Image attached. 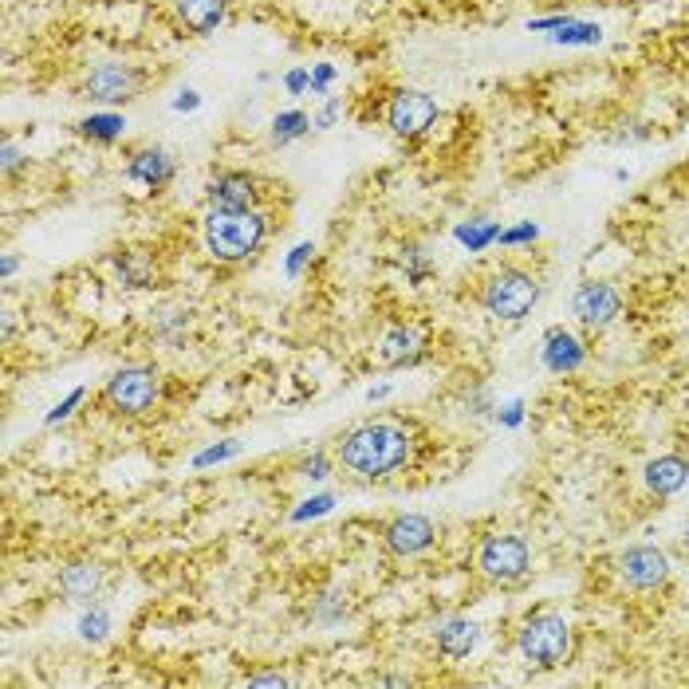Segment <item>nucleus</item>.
Instances as JSON below:
<instances>
[{
    "label": "nucleus",
    "mask_w": 689,
    "mask_h": 689,
    "mask_svg": "<svg viewBox=\"0 0 689 689\" xmlns=\"http://www.w3.org/2000/svg\"><path fill=\"white\" fill-rule=\"evenodd\" d=\"M571 312H575V319H579L583 327L603 331V327H611V323L623 315V296H619L611 284H595V280H587V284H579V288H575Z\"/></svg>",
    "instance_id": "11"
},
{
    "label": "nucleus",
    "mask_w": 689,
    "mask_h": 689,
    "mask_svg": "<svg viewBox=\"0 0 689 689\" xmlns=\"http://www.w3.org/2000/svg\"><path fill=\"white\" fill-rule=\"evenodd\" d=\"M544 363H548V371H556V375L575 371V367L583 363L579 339H575L571 331H564V327H552V331L544 335Z\"/></svg>",
    "instance_id": "18"
},
{
    "label": "nucleus",
    "mask_w": 689,
    "mask_h": 689,
    "mask_svg": "<svg viewBox=\"0 0 689 689\" xmlns=\"http://www.w3.org/2000/svg\"><path fill=\"white\" fill-rule=\"evenodd\" d=\"M308 256H312V245H300V249L292 252V260H288V272H292V276H296V272H300V264H304V260H308Z\"/></svg>",
    "instance_id": "37"
},
{
    "label": "nucleus",
    "mask_w": 689,
    "mask_h": 689,
    "mask_svg": "<svg viewBox=\"0 0 689 689\" xmlns=\"http://www.w3.org/2000/svg\"><path fill=\"white\" fill-rule=\"evenodd\" d=\"M536 233H540V229L528 221V225H516V229L501 233V241H504V245H524V241H536Z\"/></svg>",
    "instance_id": "30"
},
{
    "label": "nucleus",
    "mask_w": 689,
    "mask_h": 689,
    "mask_svg": "<svg viewBox=\"0 0 689 689\" xmlns=\"http://www.w3.org/2000/svg\"><path fill=\"white\" fill-rule=\"evenodd\" d=\"M79 402H83V390H71V394H67V402H60V406L48 414V422H63V418H67V414H71Z\"/></svg>",
    "instance_id": "33"
},
{
    "label": "nucleus",
    "mask_w": 689,
    "mask_h": 689,
    "mask_svg": "<svg viewBox=\"0 0 689 689\" xmlns=\"http://www.w3.org/2000/svg\"><path fill=\"white\" fill-rule=\"evenodd\" d=\"M162 398V375L146 363H130L119 367L115 375L103 382V406L115 418H142L158 406Z\"/></svg>",
    "instance_id": "4"
},
{
    "label": "nucleus",
    "mask_w": 689,
    "mask_h": 689,
    "mask_svg": "<svg viewBox=\"0 0 689 689\" xmlns=\"http://www.w3.org/2000/svg\"><path fill=\"white\" fill-rule=\"evenodd\" d=\"M252 686H288V678L284 674H256V678H249Z\"/></svg>",
    "instance_id": "38"
},
{
    "label": "nucleus",
    "mask_w": 689,
    "mask_h": 689,
    "mask_svg": "<svg viewBox=\"0 0 689 689\" xmlns=\"http://www.w3.org/2000/svg\"><path fill=\"white\" fill-rule=\"evenodd\" d=\"M174 174H178V162H174V154L162 150V146H142V150H134L130 162H126V178L146 189L170 186Z\"/></svg>",
    "instance_id": "13"
},
{
    "label": "nucleus",
    "mask_w": 689,
    "mask_h": 689,
    "mask_svg": "<svg viewBox=\"0 0 689 689\" xmlns=\"http://www.w3.org/2000/svg\"><path fill=\"white\" fill-rule=\"evenodd\" d=\"M75 130H79L83 138H91V142H115V138H123L126 119H123V115H115V111H99V115L79 119V123H75Z\"/></svg>",
    "instance_id": "20"
},
{
    "label": "nucleus",
    "mask_w": 689,
    "mask_h": 689,
    "mask_svg": "<svg viewBox=\"0 0 689 689\" xmlns=\"http://www.w3.org/2000/svg\"><path fill=\"white\" fill-rule=\"evenodd\" d=\"M638 4H650V0H638Z\"/></svg>",
    "instance_id": "40"
},
{
    "label": "nucleus",
    "mask_w": 689,
    "mask_h": 689,
    "mask_svg": "<svg viewBox=\"0 0 689 689\" xmlns=\"http://www.w3.org/2000/svg\"><path fill=\"white\" fill-rule=\"evenodd\" d=\"M241 445L237 441H225V445H213V449H205L201 457H197V469H205V465H213V461H225V457H233Z\"/></svg>",
    "instance_id": "28"
},
{
    "label": "nucleus",
    "mask_w": 689,
    "mask_h": 689,
    "mask_svg": "<svg viewBox=\"0 0 689 689\" xmlns=\"http://www.w3.org/2000/svg\"><path fill=\"white\" fill-rule=\"evenodd\" d=\"M434 540H438V528L422 512H402V516H394V520L382 524V548L390 556H398V560H410V556L430 552Z\"/></svg>",
    "instance_id": "7"
},
{
    "label": "nucleus",
    "mask_w": 689,
    "mask_h": 689,
    "mask_svg": "<svg viewBox=\"0 0 689 689\" xmlns=\"http://www.w3.org/2000/svg\"><path fill=\"white\" fill-rule=\"evenodd\" d=\"M142 87V75L130 67V63H99L91 67V75L83 79V95L95 99V103H126L134 99Z\"/></svg>",
    "instance_id": "10"
},
{
    "label": "nucleus",
    "mask_w": 689,
    "mask_h": 689,
    "mask_svg": "<svg viewBox=\"0 0 689 689\" xmlns=\"http://www.w3.org/2000/svg\"><path fill=\"white\" fill-rule=\"evenodd\" d=\"M284 87H288L292 95H304V91L312 87V71H304V67H296V71H288V75H284Z\"/></svg>",
    "instance_id": "29"
},
{
    "label": "nucleus",
    "mask_w": 689,
    "mask_h": 689,
    "mask_svg": "<svg viewBox=\"0 0 689 689\" xmlns=\"http://www.w3.org/2000/svg\"><path fill=\"white\" fill-rule=\"evenodd\" d=\"M103 587V567L99 564H67L60 571V591L71 599V603H91Z\"/></svg>",
    "instance_id": "17"
},
{
    "label": "nucleus",
    "mask_w": 689,
    "mask_h": 689,
    "mask_svg": "<svg viewBox=\"0 0 689 689\" xmlns=\"http://www.w3.org/2000/svg\"><path fill=\"white\" fill-rule=\"evenodd\" d=\"M16 166H20V150H16V142L8 138V142H4V174H16Z\"/></svg>",
    "instance_id": "34"
},
{
    "label": "nucleus",
    "mask_w": 689,
    "mask_h": 689,
    "mask_svg": "<svg viewBox=\"0 0 689 689\" xmlns=\"http://www.w3.org/2000/svg\"><path fill=\"white\" fill-rule=\"evenodd\" d=\"M603 40V28L599 24H575L567 20L564 28L552 32V44H599Z\"/></svg>",
    "instance_id": "23"
},
{
    "label": "nucleus",
    "mask_w": 689,
    "mask_h": 689,
    "mask_svg": "<svg viewBox=\"0 0 689 689\" xmlns=\"http://www.w3.org/2000/svg\"><path fill=\"white\" fill-rule=\"evenodd\" d=\"M457 237H461L469 249H485L489 241H501V229H497V225H489V221H469V225H461V229H457Z\"/></svg>",
    "instance_id": "25"
},
{
    "label": "nucleus",
    "mask_w": 689,
    "mask_h": 689,
    "mask_svg": "<svg viewBox=\"0 0 689 689\" xmlns=\"http://www.w3.org/2000/svg\"><path fill=\"white\" fill-rule=\"evenodd\" d=\"M402 268L410 280H426L434 272V256L426 252V245H406L402 249Z\"/></svg>",
    "instance_id": "24"
},
{
    "label": "nucleus",
    "mask_w": 689,
    "mask_h": 689,
    "mask_svg": "<svg viewBox=\"0 0 689 689\" xmlns=\"http://www.w3.org/2000/svg\"><path fill=\"white\" fill-rule=\"evenodd\" d=\"M682 548L689 552V524H686V536H682Z\"/></svg>",
    "instance_id": "39"
},
{
    "label": "nucleus",
    "mask_w": 689,
    "mask_h": 689,
    "mask_svg": "<svg viewBox=\"0 0 689 689\" xmlns=\"http://www.w3.org/2000/svg\"><path fill=\"white\" fill-rule=\"evenodd\" d=\"M619 579L627 583L630 591H658V587L670 579V560H666V552L654 548V544L627 548L623 560H619Z\"/></svg>",
    "instance_id": "9"
},
{
    "label": "nucleus",
    "mask_w": 689,
    "mask_h": 689,
    "mask_svg": "<svg viewBox=\"0 0 689 689\" xmlns=\"http://www.w3.org/2000/svg\"><path fill=\"white\" fill-rule=\"evenodd\" d=\"M115 268H119V280H123L126 288H146L150 276H154V268H150V260L142 252H119L115 256Z\"/></svg>",
    "instance_id": "21"
},
{
    "label": "nucleus",
    "mask_w": 689,
    "mask_h": 689,
    "mask_svg": "<svg viewBox=\"0 0 689 689\" xmlns=\"http://www.w3.org/2000/svg\"><path fill=\"white\" fill-rule=\"evenodd\" d=\"M438 123V99L426 91H398L386 103V126L398 138H422L430 126Z\"/></svg>",
    "instance_id": "8"
},
{
    "label": "nucleus",
    "mask_w": 689,
    "mask_h": 689,
    "mask_svg": "<svg viewBox=\"0 0 689 689\" xmlns=\"http://www.w3.org/2000/svg\"><path fill=\"white\" fill-rule=\"evenodd\" d=\"M107 630H111V615H107V607H91V611L79 619V634H83L87 642H103V638H107Z\"/></svg>",
    "instance_id": "26"
},
{
    "label": "nucleus",
    "mask_w": 689,
    "mask_h": 689,
    "mask_svg": "<svg viewBox=\"0 0 689 689\" xmlns=\"http://www.w3.org/2000/svg\"><path fill=\"white\" fill-rule=\"evenodd\" d=\"M410 453H414V434L406 422H394V418L359 422L355 430H347L335 441V461L363 481H382L398 473L410 461Z\"/></svg>",
    "instance_id": "1"
},
{
    "label": "nucleus",
    "mask_w": 689,
    "mask_h": 689,
    "mask_svg": "<svg viewBox=\"0 0 689 689\" xmlns=\"http://www.w3.org/2000/svg\"><path fill=\"white\" fill-rule=\"evenodd\" d=\"M331 497H315V501H304V508H296L292 512V520H308V516H319V512H327L331 508Z\"/></svg>",
    "instance_id": "31"
},
{
    "label": "nucleus",
    "mask_w": 689,
    "mask_h": 689,
    "mask_svg": "<svg viewBox=\"0 0 689 689\" xmlns=\"http://www.w3.org/2000/svg\"><path fill=\"white\" fill-rule=\"evenodd\" d=\"M178 24L189 28L193 36H209L225 24V12H229V0H170Z\"/></svg>",
    "instance_id": "15"
},
{
    "label": "nucleus",
    "mask_w": 689,
    "mask_h": 689,
    "mask_svg": "<svg viewBox=\"0 0 689 689\" xmlns=\"http://www.w3.org/2000/svg\"><path fill=\"white\" fill-rule=\"evenodd\" d=\"M477 304L493 319L504 323H520L524 315H532V308L540 304V280L516 264H504L493 276H485V284L477 288Z\"/></svg>",
    "instance_id": "3"
},
{
    "label": "nucleus",
    "mask_w": 689,
    "mask_h": 689,
    "mask_svg": "<svg viewBox=\"0 0 689 689\" xmlns=\"http://www.w3.org/2000/svg\"><path fill=\"white\" fill-rule=\"evenodd\" d=\"M686 481H689V461L686 457H678V453L654 457V461L646 465V485H650V493H658V497L678 493Z\"/></svg>",
    "instance_id": "16"
},
{
    "label": "nucleus",
    "mask_w": 689,
    "mask_h": 689,
    "mask_svg": "<svg viewBox=\"0 0 689 689\" xmlns=\"http://www.w3.org/2000/svg\"><path fill=\"white\" fill-rule=\"evenodd\" d=\"M205 252L221 264H241L264 249L268 217L260 209H209L201 225Z\"/></svg>",
    "instance_id": "2"
},
{
    "label": "nucleus",
    "mask_w": 689,
    "mask_h": 689,
    "mask_svg": "<svg viewBox=\"0 0 689 689\" xmlns=\"http://www.w3.org/2000/svg\"><path fill=\"white\" fill-rule=\"evenodd\" d=\"M308 130H312V119H308L304 111H280V115L272 119V142H276V146H288V142L304 138Z\"/></svg>",
    "instance_id": "22"
},
{
    "label": "nucleus",
    "mask_w": 689,
    "mask_h": 689,
    "mask_svg": "<svg viewBox=\"0 0 689 689\" xmlns=\"http://www.w3.org/2000/svg\"><path fill=\"white\" fill-rule=\"evenodd\" d=\"M477 638H481V630L473 619H445L438 627V650L449 658H465V654H473Z\"/></svg>",
    "instance_id": "19"
},
{
    "label": "nucleus",
    "mask_w": 689,
    "mask_h": 689,
    "mask_svg": "<svg viewBox=\"0 0 689 689\" xmlns=\"http://www.w3.org/2000/svg\"><path fill=\"white\" fill-rule=\"evenodd\" d=\"M516 646H520V654H524L532 666H540V670L564 666L567 654H571V627H567L564 615L540 611V615L524 619V627L516 634Z\"/></svg>",
    "instance_id": "5"
},
{
    "label": "nucleus",
    "mask_w": 689,
    "mask_h": 689,
    "mask_svg": "<svg viewBox=\"0 0 689 689\" xmlns=\"http://www.w3.org/2000/svg\"><path fill=\"white\" fill-rule=\"evenodd\" d=\"M300 473H304V477H312V481H323V477L331 473V457H327V453H312V457H304V461H300Z\"/></svg>",
    "instance_id": "27"
},
{
    "label": "nucleus",
    "mask_w": 689,
    "mask_h": 689,
    "mask_svg": "<svg viewBox=\"0 0 689 689\" xmlns=\"http://www.w3.org/2000/svg\"><path fill=\"white\" fill-rule=\"evenodd\" d=\"M426 355V335L414 327H390L378 343V363L382 367H414Z\"/></svg>",
    "instance_id": "14"
},
{
    "label": "nucleus",
    "mask_w": 689,
    "mask_h": 689,
    "mask_svg": "<svg viewBox=\"0 0 689 689\" xmlns=\"http://www.w3.org/2000/svg\"><path fill=\"white\" fill-rule=\"evenodd\" d=\"M335 79V67L331 63H319L312 75V95H327V83Z\"/></svg>",
    "instance_id": "32"
},
{
    "label": "nucleus",
    "mask_w": 689,
    "mask_h": 689,
    "mask_svg": "<svg viewBox=\"0 0 689 689\" xmlns=\"http://www.w3.org/2000/svg\"><path fill=\"white\" fill-rule=\"evenodd\" d=\"M201 107V95L197 91H182L178 99H174V111H197Z\"/></svg>",
    "instance_id": "35"
},
{
    "label": "nucleus",
    "mask_w": 689,
    "mask_h": 689,
    "mask_svg": "<svg viewBox=\"0 0 689 689\" xmlns=\"http://www.w3.org/2000/svg\"><path fill=\"white\" fill-rule=\"evenodd\" d=\"M532 567V552L520 536H485L477 548V571L489 583H520Z\"/></svg>",
    "instance_id": "6"
},
{
    "label": "nucleus",
    "mask_w": 689,
    "mask_h": 689,
    "mask_svg": "<svg viewBox=\"0 0 689 689\" xmlns=\"http://www.w3.org/2000/svg\"><path fill=\"white\" fill-rule=\"evenodd\" d=\"M205 197H209V209H256L260 182L245 170H225L205 186Z\"/></svg>",
    "instance_id": "12"
},
{
    "label": "nucleus",
    "mask_w": 689,
    "mask_h": 689,
    "mask_svg": "<svg viewBox=\"0 0 689 689\" xmlns=\"http://www.w3.org/2000/svg\"><path fill=\"white\" fill-rule=\"evenodd\" d=\"M335 115H339V103H327V107H323V115H319V119H312V126L327 130V126L335 123Z\"/></svg>",
    "instance_id": "36"
}]
</instances>
